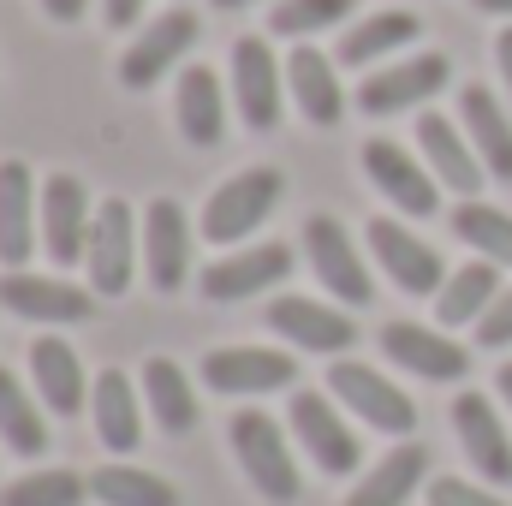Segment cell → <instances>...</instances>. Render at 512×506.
I'll return each instance as SVG.
<instances>
[{
	"mask_svg": "<svg viewBox=\"0 0 512 506\" xmlns=\"http://www.w3.org/2000/svg\"><path fill=\"white\" fill-rule=\"evenodd\" d=\"M370 251H376V262L387 268V280H393L399 292H411V298H429V292L447 286L441 256L429 251L417 233H405L399 221H370Z\"/></svg>",
	"mask_w": 512,
	"mask_h": 506,
	"instance_id": "e0dca14e",
	"label": "cell"
},
{
	"mask_svg": "<svg viewBox=\"0 0 512 506\" xmlns=\"http://www.w3.org/2000/svg\"><path fill=\"white\" fill-rule=\"evenodd\" d=\"M328 387H334V399L340 405H352L370 429H382V435H411L417 429V405L382 376V370H370V364H358V358H340L334 370H328Z\"/></svg>",
	"mask_w": 512,
	"mask_h": 506,
	"instance_id": "277c9868",
	"label": "cell"
},
{
	"mask_svg": "<svg viewBox=\"0 0 512 506\" xmlns=\"http://www.w3.org/2000/svg\"><path fill=\"white\" fill-rule=\"evenodd\" d=\"M346 12H358V0H280L268 12V30L274 36H316V30H334Z\"/></svg>",
	"mask_w": 512,
	"mask_h": 506,
	"instance_id": "836d02e7",
	"label": "cell"
},
{
	"mask_svg": "<svg viewBox=\"0 0 512 506\" xmlns=\"http://www.w3.org/2000/svg\"><path fill=\"white\" fill-rule=\"evenodd\" d=\"M417 36V18L411 12H370V18H358L346 36H340V54L334 60H352V66H370V60H382V54H393V48H405Z\"/></svg>",
	"mask_w": 512,
	"mask_h": 506,
	"instance_id": "f546056e",
	"label": "cell"
},
{
	"mask_svg": "<svg viewBox=\"0 0 512 506\" xmlns=\"http://www.w3.org/2000/svg\"><path fill=\"white\" fill-rule=\"evenodd\" d=\"M477 12H512V0H477Z\"/></svg>",
	"mask_w": 512,
	"mask_h": 506,
	"instance_id": "60d3db41",
	"label": "cell"
},
{
	"mask_svg": "<svg viewBox=\"0 0 512 506\" xmlns=\"http://www.w3.org/2000/svg\"><path fill=\"white\" fill-rule=\"evenodd\" d=\"M0 441L24 459H36L48 447V423H42V411L30 405V393L18 387L12 370H0Z\"/></svg>",
	"mask_w": 512,
	"mask_h": 506,
	"instance_id": "1f68e13d",
	"label": "cell"
},
{
	"mask_svg": "<svg viewBox=\"0 0 512 506\" xmlns=\"http://www.w3.org/2000/svg\"><path fill=\"white\" fill-rule=\"evenodd\" d=\"M280 185H286V179H280L274 167H251V173L227 179V185L209 197V209H203V239H209V245H239V239H251L256 227L274 215Z\"/></svg>",
	"mask_w": 512,
	"mask_h": 506,
	"instance_id": "7a4b0ae2",
	"label": "cell"
},
{
	"mask_svg": "<svg viewBox=\"0 0 512 506\" xmlns=\"http://www.w3.org/2000/svg\"><path fill=\"white\" fill-rule=\"evenodd\" d=\"M364 167H370V179H376V191H382L387 203H399V215L429 221V215L441 209L435 173H429L417 155H405L393 137H370V143H364Z\"/></svg>",
	"mask_w": 512,
	"mask_h": 506,
	"instance_id": "ba28073f",
	"label": "cell"
},
{
	"mask_svg": "<svg viewBox=\"0 0 512 506\" xmlns=\"http://www.w3.org/2000/svg\"><path fill=\"white\" fill-rule=\"evenodd\" d=\"M233 453H239V465H245V477H251V489L262 501L274 506L298 501V465H292V447H286V435L268 411H256V405L233 411Z\"/></svg>",
	"mask_w": 512,
	"mask_h": 506,
	"instance_id": "6da1fadb",
	"label": "cell"
},
{
	"mask_svg": "<svg viewBox=\"0 0 512 506\" xmlns=\"http://www.w3.org/2000/svg\"><path fill=\"white\" fill-rule=\"evenodd\" d=\"M90 405H96V435L108 453H131L143 441V417H137V393L120 370H102L90 387Z\"/></svg>",
	"mask_w": 512,
	"mask_h": 506,
	"instance_id": "83f0119b",
	"label": "cell"
},
{
	"mask_svg": "<svg viewBox=\"0 0 512 506\" xmlns=\"http://www.w3.org/2000/svg\"><path fill=\"white\" fill-rule=\"evenodd\" d=\"M417 149L429 155V173L447 185V191H459V197H477L483 191V155L471 149V137L453 126L447 114H423L417 120Z\"/></svg>",
	"mask_w": 512,
	"mask_h": 506,
	"instance_id": "ffe728a7",
	"label": "cell"
},
{
	"mask_svg": "<svg viewBox=\"0 0 512 506\" xmlns=\"http://www.w3.org/2000/svg\"><path fill=\"white\" fill-rule=\"evenodd\" d=\"M233 96H239V114H245L251 131L280 126V66H274L262 36H239L233 42Z\"/></svg>",
	"mask_w": 512,
	"mask_h": 506,
	"instance_id": "d6986e66",
	"label": "cell"
},
{
	"mask_svg": "<svg viewBox=\"0 0 512 506\" xmlns=\"http://www.w3.org/2000/svg\"><path fill=\"white\" fill-rule=\"evenodd\" d=\"M90 495L108 506H179V489L155 471H137V465H102L90 477Z\"/></svg>",
	"mask_w": 512,
	"mask_h": 506,
	"instance_id": "4dcf8cb0",
	"label": "cell"
},
{
	"mask_svg": "<svg viewBox=\"0 0 512 506\" xmlns=\"http://www.w3.org/2000/svg\"><path fill=\"white\" fill-rule=\"evenodd\" d=\"M42 239V197L24 161H0V262L24 268Z\"/></svg>",
	"mask_w": 512,
	"mask_h": 506,
	"instance_id": "5bb4252c",
	"label": "cell"
},
{
	"mask_svg": "<svg viewBox=\"0 0 512 506\" xmlns=\"http://www.w3.org/2000/svg\"><path fill=\"white\" fill-rule=\"evenodd\" d=\"M143 251V239H137V221H131V209L114 197V203H102L96 209V227H90V286L102 292V298H120L131 286V262Z\"/></svg>",
	"mask_w": 512,
	"mask_h": 506,
	"instance_id": "9c48e42d",
	"label": "cell"
},
{
	"mask_svg": "<svg viewBox=\"0 0 512 506\" xmlns=\"http://www.w3.org/2000/svg\"><path fill=\"white\" fill-rule=\"evenodd\" d=\"M304 251H310V262H316L322 286H328L334 298H346L352 310H364V304L376 298V280H370L364 256H358L352 233H346L334 215H310V221H304Z\"/></svg>",
	"mask_w": 512,
	"mask_h": 506,
	"instance_id": "5b68a950",
	"label": "cell"
},
{
	"mask_svg": "<svg viewBox=\"0 0 512 506\" xmlns=\"http://www.w3.org/2000/svg\"><path fill=\"white\" fill-rule=\"evenodd\" d=\"M423 471H429V453H423L417 441H399L382 465H376L352 495H346V506H405L411 495H417Z\"/></svg>",
	"mask_w": 512,
	"mask_h": 506,
	"instance_id": "484cf974",
	"label": "cell"
},
{
	"mask_svg": "<svg viewBox=\"0 0 512 506\" xmlns=\"http://www.w3.org/2000/svg\"><path fill=\"white\" fill-rule=\"evenodd\" d=\"M173 108H179V131H185V143H197V149H215V143H221V131H227V108H221V84H215L209 66H185V72H179V96H173Z\"/></svg>",
	"mask_w": 512,
	"mask_h": 506,
	"instance_id": "cb8c5ba5",
	"label": "cell"
},
{
	"mask_svg": "<svg viewBox=\"0 0 512 506\" xmlns=\"http://www.w3.org/2000/svg\"><path fill=\"white\" fill-rule=\"evenodd\" d=\"M453 233L471 251H483V262L512 268V215H501L495 203H459L453 209Z\"/></svg>",
	"mask_w": 512,
	"mask_h": 506,
	"instance_id": "d6a6232c",
	"label": "cell"
},
{
	"mask_svg": "<svg viewBox=\"0 0 512 506\" xmlns=\"http://www.w3.org/2000/svg\"><path fill=\"white\" fill-rule=\"evenodd\" d=\"M382 352L399 364V370H411V376H423V381H459L465 370H471V352L453 346L447 334L423 328V322H387Z\"/></svg>",
	"mask_w": 512,
	"mask_h": 506,
	"instance_id": "2e32d148",
	"label": "cell"
},
{
	"mask_svg": "<svg viewBox=\"0 0 512 506\" xmlns=\"http://www.w3.org/2000/svg\"><path fill=\"white\" fill-rule=\"evenodd\" d=\"M286 90H292V102L304 108V120H310V126H340V114H346V90H340L334 54H322V48L298 42V48H292V60H286Z\"/></svg>",
	"mask_w": 512,
	"mask_h": 506,
	"instance_id": "44dd1931",
	"label": "cell"
},
{
	"mask_svg": "<svg viewBox=\"0 0 512 506\" xmlns=\"http://www.w3.org/2000/svg\"><path fill=\"white\" fill-rule=\"evenodd\" d=\"M447 54H411V60H393L382 72H370L364 78V90H358V108L364 114H399V108H423L429 96H441L447 90Z\"/></svg>",
	"mask_w": 512,
	"mask_h": 506,
	"instance_id": "52a82bcc",
	"label": "cell"
},
{
	"mask_svg": "<svg viewBox=\"0 0 512 506\" xmlns=\"http://www.w3.org/2000/svg\"><path fill=\"white\" fill-rule=\"evenodd\" d=\"M30 376H36V393H42V405L54 417H78L84 411L90 387H84V364H78V352L66 340H54V334L36 340L30 346Z\"/></svg>",
	"mask_w": 512,
	"mask_h": 506,
	"instance_id": "603a6c76",
	"label": "cell"
},
{
	"mask_svg": "<svg viewBox=\"0 0 512 506\" xmlns=\"http://www.w3.org/2000/svg\"><path fill=\"white\" fill-rule=\"evenodd\" d=\"M477 346H489V352H495V346H512V286L489 304V316L477 322Z\"/></svg>",
	"mask_w": 512,
	"mask_h": 506,
	"instance_id": "8d00e7d4",
	"label": "cell"
},
{
	"mask_svg": "<svg viewBox=\"0 0 512 506\" xmlns=\"http://www.w3.org/2000/svg\"><path fill=\"white\" fill-rule=\"evenodd\" d=\"M459 114H465V137H471V149L483 155V167H489L495 179H512V120L501 114V102H495L483 84H471V90L459 96Z\"/></svg>",
	"mask_w": 512,
	"mask_h": 506,
	"instance_id": "d4e9b609",
	"label": "cell"
},
{
	"mask_svg": "<svg viewBox=\"0 0 512 506\" xmlns=\"http://www.w3.org/2000/svg\"><path fill=\"white\" fill-rule=\"evenodd\" d=\"M203 36V24H197V12H185V6H167L137 42L126 48V60H120V84L126 90H149V84H161V72L167 66H179L185 54H191V42Z\"/></svg>",
	"mask_w": 512,
	"mask_h": 506,
	"instance_id": "8992f818",
	"label": "cell"
},
{
	"mask_svg": "<svg viewBox=\"0 0 512 506\" xmlns=\"http://www.w3.org/2000/svg\"><path fill=\"white\" fill-rule=\"evenodd\" d=\"M501 399H507V405H512V364H507V370H501Z\"/></svg>",
	"mask_w": 512,
	"mask_h": 506,
	"instance_id": "7bdbcfd3",
	"label": "cell"
},
{
	"mask_svg": "<svg viewBox=\"0 0 512 506\" xmlns=\"http://www.w3.org/2000/svg\"><path fill=\"white\" fill-rule=\"evenodd\" d=\"M495 60H501V78H507V96H512V30H501V42H495Z\"/></svg>",
	"mask_w": 512,
	"mask_h": 506,
	"instance_id": "ab89813d",
	"label": "cell"
},
{
	"mask_svg": "<svg viewBox=\"0 0 512 506\" xmlns=\"http://www.w3.org/2000/svg\"><path fill=\"white\" fill-rule=\"evenodd\" d=\"M143 399H149V417L167 435H191L197 429V393H191V376L173 358H149L143 364Z\"/></svg>",
	"mask_w": 512,
	"mask_h": 506,
	"instance_id": "4316f807",
	"label": "cell"
},
{
	"mask_svg": "<svg viewBox=\"0 0 512 506\" xmlns=\"http://www.w3.org/2000/svg\"><path fill=\"white\" fill-rule=\"evenodd\" d=\"M84 495H90V483L72 471H30L12 489H0V506H78Z\"/></svg>",
	"mask_w": 512,
	"mask_h": 506,
	"instance_id": "e575fe53",
	"label": "cell"
},
{
	"mask_svg": "<svg viewBox=\"0 0 512 506\" xmlns=\"http://www.w3.org/2000/svg\"><path fill=\"white\" fill-rule=\"evenodd\" d=\"M286 423H292V435L304 441V453L316 459V471H328V477H352V471H358L364 447H358L352 423L334 411V399H328V393H310V387H304V393H292Z\"/></svg>",
	"mask_w": 512,
	"mask_h": 506,
	"instance_id": "3957f363",
	"label": "cell"
},
{
	"mask_svg": "<svg viewBox=\"0 0 512 506\" xmlns=\"http://www.w3.org/2000/svg\"><path fill=\"white\" fill-rule=\"evenodd\" d=\"M292 274V245H256V251H233L221 256V262H209L203 268V298H215V304H239V298H256V292H268V286H280Z\"/></svg>",
	"mask_w": 512,
	"mask_h": 506,
	"instance_id": "8fae6325",
	"label": "cell"
},
{
	"mask_svg": "<svg viewBox=\"0 0 512 506\" xmlns=\"http://www.w3.org/2000/svg\"><path fill=\"white\" fill-rule=\"evenodd\" d=\"M143 6H149V0H102V24H108V30H126V24L143 18Z\"/></svg>",
	"mask_w": 512,
	"mask_h": 506,
	"instance_id": "74e56055",
	"label": "cell"
},
{
	"mask_svg": "<svg viewBox=\"0 0 512 506\" xmlns=\"http://www.w3.org/2000/svg\"><path fill=\"white\" fill-rule=\"evenodd\" d=\"M209 6H221V12H239V6H256V0H209Z\"/></svg>",
	"mask_w": 512,
	"mask_h": 506,
	"instance_id": "b9f144b4",
	"label": "cell"
},
{
	"mask_svg": "<svg viewBox=\"0 0 512 506\" xmlns=\"http://www.w3.org/2000/svg\"><path fill=\"white\" fill-rule=\"evenodd\" d=\"M203 381L215 393H280L298 381L292 352H268V346H221L203 358Z\"/></svg>",
	"mask_w": 512,
	"mask_h": 506,
	"instance_id": "7c38bea8",
	"label": "cell"
},
{
	"mask_svg": "<svg viewBox=\"0 0 512 506\" xmlns=\"http://www.w3.org/2000/svg\"><path fill=\"white\" fill-rule=\"evenodd\" d=\"M90 227H96V209H90L84 185L72 173H54L42 185V251L54 262H78L90 251Z\"/></svg>",
	"mask_w": 512,
	"mask_h": 506,
	"instance_id": "4fadbf2b",
	"label": "cell"
},
{
	"mask_svg": "<svg viewBox=\"0 0 512 506\" xmlns=\"http://www.w3.org/2000/svg\"><path fill=\"white\" fill-rule=\"evenodd\" d=\"M495 298H501L495 262H465V268L447 274V286L435 292V316H441V328H465V322H483Z\"/></svg>",
	"mask_w": 512,
	"mask_h": 506,
	"instance_id": "f1b7e54d",
	"label": "cell"
},
{
	"mask_svg": "<svg viewBox=\"0 0 512 506\" xmlns=\"http://www.w3.org/2000/svg\"><path fill=\"white\" fill-rule=\"evenodd\" d=\"M143 268H149L155 292H179L191 274V227L173 197H155L143 209Z\"/></svg>",
	"mask_w": 512,
	"mask_h": 506,
	"instance_id": "30bf717a",
	"label": "cell"
},
{
	"mask_svg": "<svg viewBox=\"0 0 512 506\" xmlns=\"http://www.w3.org/2000/svg\"><path fill=\"white\" fill-rule=\"evenodd\" d=\"M0 304L30 316V322H84L96 310V298L72 280H48V274H24V268H6L0 274Z\"/></svg>",
	"mask_w": 512,
	"mask_h": 506,
	"instance_id": "ac0fdd59",
	"label": "cell"
},
{
	"mask_svg": "<svg viewBox=\"0 0 512 506\" xmlns=\"http://www.w3.org/2000/svg\"><path fill=\"white\" fill-rule=\"evenodd\" d=\"M429 506H507L495 489H477L465 477H435L429 483Z\"/></svg>",
	"mask_w": 512,
	"mask_h": 506,
	"instance_id": "d590c367",
	"label": "cell"
},
{
	"mask_svg": "<svg viewBox=\"0 0 512 506\" xmlns=\"http://www.w3.org/2000/svg\"><path fill=\"white\" fill-rule=\"evenodd\" d=\"M453 429H459L471 465H477L489 483H512V441H507V429H501V417H495V399H483V393H459V405H453Z\"/></svg>",
	"mask_w": 512,
	"mask_h": 506,
	"instance_id": "7402d4cb",
	"label": "cell"
},
{
	"mask_svg": "<svg viewBox=\"0 0 512 506\" xmlns=\"http://www.w3.org/2000/svg\"><path fill=\"white\" fill-rule=\"evenodd\" d=\"M42 6H48V18H60V24H72V18H78V12H84L90 0H42Z\"/></svg>",
	"mask_w": 512,
	"mask_h": 506,
	"instance_id": "f35d334b",
	"label": "cell"
},
{
	"mask_svg": "<svg viewBox=\"0 0 512 506\" xmlns=\"http://www.w3.org/2000/svg\"><path fill=\"white\" fill-rule=\"evenodd\" d=\"M268 328L286 334L292 346H304V352H328V358H340L346 346H358L352 316L334 310V304H316V298H274V304H268Z\"/></svg>",
	"mask_w": 512,
	"mask_h": 506,
	"instance_id": "9a60e30c",
	"label": "cell"
}]
</instances>
